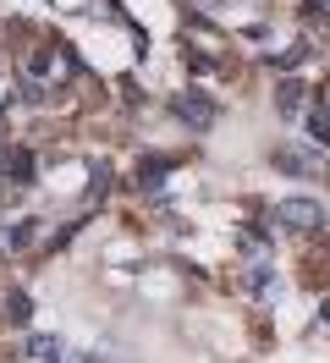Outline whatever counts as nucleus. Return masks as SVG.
<instances>
[{
    "mask_svg": "<svg viewBox=\"0 0 330 363\" xmlns=\"http://www.w3.org/2000/svg\"><path fill=\"white\" fill-rule=\"evenodd\" d=\"M275 220L292 231H308V226H325V209L314 199H286V204H275Z\"/></svg>",
    "mask_w": 330,
    "mask_h": 363,
    "instance_id": "1",
    "label": "nucleus"
},
{
    "mask_svg": "<svg viewBox=\"0 0 330 363\" xmlns=\"http://www.w3.org/2000/svg\"><path fill=\"white\" fill-rule=\"evenodd\" d=\"M171 111L182 116V121H187V127H193V133H204V127H209V121H215V105H209V99H204V94H176V99H171Z\"/></svg>",
    "mask_w": 330,
    "mask_h": 363,
    "instance_id": "2",
    "label": "nucleus"
},
{
    "mask_svg": "<svg viewBox=\"0 0 330 363\" xmlns=\"http://www.w3.org/2000/svg\"><path fill=\"white\" fill-rule=\"evenodd\" d=\"M28 171H33V160L22 149H0V177H28Z\"/></svg>",
    "mask_w": 330,
    "mask_h": 363,
    "instance_id": "3",
    "label": "nucleus"
},
{
    "mask_svg": "<svg viewBox=\"0 0 330 363\" xmlns=\"http://www.w3.org/2000/svg\"><path fill=\"white\" fill-rule=\"evenodd\" d=\"M275 165H286V171H319V155H297V149H281V155H275Z\"/></svg>",
    "mask_w": 330,
    "mask_h": 363,
    "instance_id": "4",
    "label": "nucleus"
},
{
    "mask_svg": "<svg viewBox=\"0 0 330 363\" xmlns=\"http://www.w3.org/2000/svg\"><path fill=\"white\" fill-rule=\"evenodd\" d=\"M308 127H314V143H330V111H325V105L308 111Z\"/></svg>",
    "mask_w": 330,
    "mask_h": 363,
    "instance_id": "5",
    "label": "nucleus"
},
{
    "mask_svg": "<svg viewBox=\"0 0 330 363\" xmlns=\"http://www.w3.org/2000/svg\"><path fill=\"white\" fill-rule=\"evenodd\" d=\"M297 105H303V89H297V83H286V89H281V111H297Z\"/></svg>",
    "mask_w": 330,
    "mask_h": 363,
    "instance_id": "6",
    "label": "nucleus"
}]
</instances>
